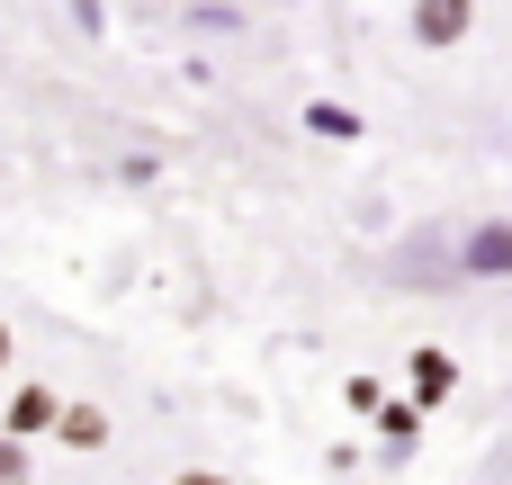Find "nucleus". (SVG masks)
<instances>
[{"label": "nucleus", "mask_w": 512, "mask_h": 485, "mask_svg": "<svg viewBox=\"0 0 512 485\" xmlns=\"http://www.w3.org/2000/svg\"><path fill=\"white\" fill-rule=\"evenodd\" d=\"M459 27H468V0H423V9H414V36H423V45H450Z\"/></svg>", "instance_id": "nucleus-1"}, {"label": "nucleus", "mask_w": 512, "mask_h": 485, "mask_svg": "<svg viewBox=\"0 0 512 485\" xmlns=\"http://www.w3.org/2000/svg\"><path fill=\"white\" fill-rule=\"evenodd\" d=\"M468 270H495V279H512V225H486V234H468Z\"/></svg>", "instance_id": "nucleus-2"}, {"label": "nucleus", "mask_w": 512, "mask_h": 485, "mask_svg": "<svg viewBox=\"0 0 512 485\" xmlns=\"http://www.w3.org/2000/svg\"><path fill=\"white\" fill-rule=\"evenodd\" d=\"M405 270H414V279H441V243L414 234V243H405Z\"/></svg>", "instance_id": "nucleus-3"}, {"label": "nucleus", "mask_w": 512, "mask_h": 485, "mask_svg": "<svg viewBox=\"0 0 512 485\" xmlns=\"http://www.w3.org/2000/svg\"><path fill=\"white\" fill-rule=\"evenodd\" d=\"M36 423H54V396H45V387H27V396H18V432H36Z\"/></svg>", "instance_id": "nucleus-4"}, {"label": "nucleus", "mask_w": 512, "mask_h": 485, "mask_svg": "<svg viewBox=\"0 0 512 485\" xmlns=\"http://www.w3.org/2000/svg\"><path fill=\"white\" fill-rule=\"evenodd\" d=\"M9 477H18V450H0V485H9Z\"/></svg>", "instance_id": "nucleus-5"}, {"label": "nucleus", "mask_w": 512, "mask_h": 485, "mask_svg": "<svg viewBox=\"0 0 512 485\" xmlns=\"http://www.w3.org/2000/svg\"><path fill=\"white\" fill-rule=\"evenodd\" d=\"M0 351H9V342H0Z\"/></svg>", "instance_id": "nucleus-6"}]
</instances>
